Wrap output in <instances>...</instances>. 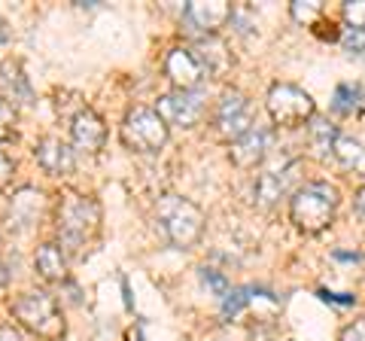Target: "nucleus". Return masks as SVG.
<instances>
[{
    "instance_id": "nucleus-3",
    "label": "nucleus",
    "mask_w": 365,
    "mask_h": 341,
    "mask_svg": "<svg viewBox=\"0 0 365 341\" xmlns=\"http://www.w3.org/2000/svg\"><path fill=\"white\" fill-rule=\"evenodd\" d=\"M155 220L174 247H192L204 235V210L182 195H162L155 201Z\"/></svg>"
},
{
    "instance_id": "nucleus-20",
    "label": "nucleus",
    "mask_w": 365,
    "mask_h": 341,
    "mask_svg": "<svg viewBox=\"0 0 365 341\" xmlns=\"http://www.w3.org/2000/svg\"><path fill=\"white\" fill-rule=\"evenodd\" d=\"M338 141V131H335V125L329 122V119H311V146L319 153V156H332V146Z\"/></svg>"
},
{
    "instance_id": "nucleus-11",
    "label": "nucleus",
    "mask_w": 365,
    "mask_h": 341,
    "mask_svg": "<svg viewBox=\"0 0 365 341\" xmlns=\"http://www.w3.org/2000/svg\"><path fill=\"white\" fill-rule=\"evenodd\" d=\"M165 73L170 76V83H174L180 92H195L204 79H207V73H204V67L198 61V55L192 49H182V46L168 52Z\"/></svg>"
},
{
    "instance_id": "nucleus-27",
    "label": "nucleus",
    "mask_w": 365,
    "mask_h": 341,
    "mask_svg": "<svg viewBox=\"0 0 365 341\" xmlns=\"http://www.w3.org/2000/svg\"><path fill=\"white\" fill-rule=\"evenodd\" d=\"M247 299H250V290H235V292H228L225 299H222V302H225V305H222V317H235V314L247 305Z\"/></svg>"
},
{
    "instance_id": "nucleus-33",
    "label": "nucleus",
    "mask_w": 365,
    "mask_h": 341,
    "mask_svg": "<svg viewBox=\"0 0 365 341\" xmlns=\"http://www.w3.org/2000/svg\"><path fill=\"white\" fill-rule=\"evenodd\" d=\"M9 283V268H6V263H0V287H6Z\"/></svg>"
},
{
    "instance_id": "nucleus-1",
    "label": "nucleus",
    "mask_w": 365,
    "mask_h": 341,
    "mask_svg": "<svg viewBox=\"0 0 365 341\" xmlns=\"http://www.w3.org/2000/svg\"><path fill=\"white\" fill-rule=\"evenodd\" d=\"M55 223H58L61 247L71 253H79L86 244L98 238L101 229V204L91 195H79V192H64L55 210Z\"/></svg>"
},
{
    "instance_id": "nucleus-22",
    "label": "nucleus",
    "mask_w": 365,
    "mask_h": 341,
    "mask_svg": "<svg viewBox=\"0 0 365 341\" xmlns=\"http://www.w3.org/2000/svg\"><path fill=\"white\" fill-rule=\"evenodd\" d=\"M289 13L299 25H317L323 19V4H317V0H295Z\"/></svg>"
},
{
    "instance_id": "nucleus-30",
    "label": "nucleus",
    "mask_w": 365,
    "mask_h": 341,
    "mask_svg": "<svg viewBox=\"0 0 365 341\" xmlns=\"http://www.w3.org/2000/svg\"><path fill=\"white\" fill-rule=\"evenodd\" d=\"M353 213L365 223V186H359L356 192H353Z\"/></svg>"
},
{
    "instance_id": "nucleus-32",
    "label": "nucleus",
    "mask_w": 365,
    "mask_h": 341,
    "mask_svg": "<svg viewBox=\"0 0 365 341\" xmlns=\"http://www.w3.org/2000/svg\"><path fill=\"white\" fill-rule=\"evenodd\" d=\"M6 46H9V28H6V21L0 19V58H4Z\"/></svg>"
},
{
    "instance_id": "nucleus-24",
    "label": "nucleus",
    "mask_w": 365,
    "mask_h": 341,
    "mask_svg": "<svg viewBox=\"0 0 365 341\" xmlns=\"http://www.w3.org/2000/svg\"><path fill=\"white\" fill-rule=\"evenodd\" d=\"M344 21L347 28H356V31H365V0H347L344 4Z\"/></svg>"
},
{
    "instance_id": "nucleus-21",
    "label": "nucleus",
    "mask_w": 365,
    "mask_h": 341,
    "mask_svg": "<svg viewBox=\"0 0 365 341\" xmlns=\"http://www.w3.org/2000/svg\"><path fill=\"white\" fill-rule=\"evenodd\" d=\"M332 110L341 113V116H350V113H356L359 110V86H338L335 88Z\"/></svg>"
},
{
    "instance_id": "nucleus-26",
    "label": "nucleus",
    "mask_w": 365,
    "mask_h": 341,
    "mask_svg": "<svg viewBox=\"0 0 365 341\" xmlns=\"http://www.w3.org/2000/svg\"><path fill=\"white\" fill-rule=\"evenodd\" d=\"M341 43L350 55H359L365 49V31H356V28H344L341 31Z\"/></svg>"
},
{
    "instance_id": "nucleus-14",
    "label": "nucleus",
    "mask_w": 365,
    "mask_h": 341,
    "mask_svg": "<svg viewBox=\"0 0 365 341\" xmlns=\"http://www.w3.org/2000/svg\"><path fill=\"white\" fill-rule=\"evenodd\" d=\"M34 156H37V165L49 177H67L76 168V156L71 150V143H64L61 138H52V134L34 146Z\"/></svg>"
},
{
    "instance_id": "nucleus-18",
    "label": "nucleus",
    "mask_w": 365,
    "mask_h": 341,
    "mask_svg": "<svg viewBox=\"0 0 365 341\" xmlns=\"http://www.w3.org/2000/svg\"><path fill=\"white\" fill-rule=\"evenodd\" d=\"M198 55V61H201V67H204V73L207 76H216V73H222L228 64H232V58H228V52H225V46L216 37H204V40H198V46L192 49Z\"/></svg>"
},
{
    "instance_id": "nucleus-10",
    "label": "nucleus",
    "mask_w": 365,
    "mask_h": 341,
    "mask_svg": "<svg viewBox=\"0 0 365 341\" xmlns=\"http://www.w3.org/2000/svg\"><path fill=\"white\" fill-rule=\"evenodd\" d=\"M43 208H46L43 192L34 189V186H21L6 201V225L16 229V232H25V229H31V225L40 223Z\"/></svg>"
},
{
    "instance_id": "nucleus-6",
    "label": "nucleus",
    "mask_w": 365,
    "mask_h": 341,
    "mask_svg": "<svg viewBox=\"0 0 365 341\" xmlns=\"http://www.w3.org/2000/svg\"><path fill=\"white\" fill-rule=\"evenodd\" d=\"M122 143L134 153H158L168 143V125L153 107H131L122 119Z\"/></svg>"
},
{
    "instance_id": "nucleus-31",
    "label": "nucleus",
    "mask_w": 365,
    "mask_h": 341,
    "mask_svg": "<svg viewBox=\"0 0 365 341\" xmlns=\"http://www.w3.org/2000/svg\"><path fill=\"white\" fill-rule=\"evenodd\" d=\"M0 341H25V338H21V332H19L16 326L4 323V326H0Z\"/></svg>"
},
{
    "instance_id": "nucleus-19",
    "label": "nucleus",
    "mask_w": 365,
    "mask_h": 341,
    "mask_svg": "<svg viewBox=\"0 0 365 341\" xmlns=\"http://www.w3.org/2000/svg\"><path fill=\"white\" fill-rule=\"evenodd\" d=\"M332 156L338 158L341 168L353 170V174H365V146L359 141L347 138V134H338V141L332 146Z\"/></svg>"
},
{
    "instance_id": "nucleus-17",
    "label": "nucleus",
    "mask_w": 365,
    "mask_h": 341,
    "mask_svg": "<svg viewBox=\"0 0 365 341\" xmlns=\"http://www.w3.org/2000/svg\"><path fill=\"white\" fill-rule=\"evenodd\" d=\"M34 268H37V275L49 283H61L67 278V256L58 244H43L37 250V256H34Z\"/></svg>"
},
{
    "instance_id": "nucleus-16",
    "label": "nucleus",
    "mask_w": 365,
    "mask_h": 341,
    "mask_svg": "<svg viewBox=\"0 0 365 341\" xmlns=\"http://www.w3.org/2000/svg\"><path fill=\"white\" fill-rule=\"evenodd\" d=\"M0 101L9 104L13 110H16V104H31L34 101L28 76L21 73V67L16 61H6L4 67H0Z\"/></svg>"
},
{
    "instance_id": "nucleus-4",
    "label": "nucleus",
    "mask_w": 365,
    "mask_h": 341,
    "mask_svg": "<svg viewBox=\"0 0 365 341\" xmlns=\"http://www.w3.org/2000/svg\"><path fill=\"white\" fill-rule=\"evenodd\" d=\"M13 314H16V320L37 338L64 341V335H67V323H64L58 302L43 290H34V292H25V295H19V299H13Z\"/></svg>"
},
{
    "instance_id": "nucleus-9",
    "label": "nucleus",
    "mask_w": 365,
    "mask_h": 341,
    "mask_svg": "<svg viewBox=\"0 0 365 341\" xmlns=\"http://www.w3.org/2000/svg\"><path fill=\"white\" fill-rule=\"evenodd\" d=\"M235 16L232 4L225 0H195V4H186L182 9V25L189 34H201L204 37H216V31L225 28V21Z\"/></svg>"
},
{
    "instance_id": "nucleus-29",
    "label": "nucleus",
    "mask_w": 365,
    "mask_h": 341,
    "mask_svg": "<svg viewBox=\"0 0 365 341\" xmlns=\"http://www.w3.org/2000/svg\"><path fill=\"white\" fill-rule=\"evenodd\" d=\"M9 177H13V158L6 156V150H0V189L9 183Z\"/></svg>"
},
{
    "instance_id": "nucleus-23",
    "label": "nucleus",
    "mask_w": 365,
    "mask_h": 341,
    "mask_svg": "<svg viewBox=\"0 0 365 341\" xmlns=\"http://www.w3.org/2000/svg\"><path fill=\"white\" fill-rule=\"evenodd\" d=\"M201 283H204V290H207L210 295H216V299H225V295L232 292L228 278L222 275V271H216V268H201Z\"/></svg>"
},
{
    "instance_id": "nucleus-28",
    "label": "nucleus",
    "mask_w": 365,
    "mask_h": 341,
    "mask_svg": "<svg viewBox=\"0 0 365 341\" xmlns=\"http://www.w3.org/2000/svg\"><path fill=\"white\" fill-rule=\"evenodd\" d=\"M338 341H365V320H353L350 326H344Z\"/></svg>"
},
{
    "instance_id": "nucleus-7",
    "label": "nucleus",
    "mask_w": 365,
    "mask_h": 341,
    "mask_svg": "<svg viewBox=\"0 0 365 341\" xmlns=\"http://www.w3.org/2000/svg\"><path fill=\"white\" fill-rule=\"evenodd\" d=\"M253 125L256 122H253V104H250V98L244 92H237V88L222 92V98L216 101V110H213L216 134H220L222 141L235 143L237 138H244Z\"/></svg>"
},
{
    "instance_id": "nucleus-25",
    "label": "nucleus",
    "mask_w": 365,
    "mask_h": 341,
    "mask_svg": "<svg viewBox=\"0 0 365 341\" xmlns=\"http://www.w3.org/2000/svg\"><path fill=\"white\" fill-rule=\"evenodd\" d=\"M16 138V110L0 101V143Z\"/></svg>"
},
{
    "instance_id": "nucleus-13",
    "label": "nucleus",
    "mask_w": 365,
    "mask_h": 341,
    "mask_svg": "<svg viewBox=\"0 0 365 341\" xmlns=\"http://www.w3.org/2000/svg\"><path fill=\"white\" fill-rule=\"evenodd\" d=\"M71 134H73V143L86 153H98V150H104V143H107V125L91 107H79L73 113Z\"/></svg>"
},
{
    "instance_id": "nucleus-8",
    "label": "nucleus",
    "mask_w": 365,
    "mask_h": 341,
    "mask_svg": "<svg viewBox=\"0 0 365 341\" xmlns=\"http://www.w3.org/2000/svg\"><path fill=\"white\" fill-rule=\"evenodd\" d=\"M204 110H207V101L198 92H168L158 98V116L165 119V125H180V128H195L204 119Z\"/></svg>"
},
{
    "instance_id": "nucleus-5",
    "label": "nucleus",
    "mask_w": 365,
    "mask_h": 341,
    "mask_svg": "<svg viewBox=\"0 0 365 341\" xmlns=\"http://www.w3.org/2000/svg\"><path fill=\"white\" fill-rule=\"evenodd\" d=\"M265 107H268L271 122L280 125V128H299V125L311 122L314 113H317L314 98L292 83H274L268 88Z\"/></svg>"
},
{
    "instance_id": "nucleus-12",
    "label": "nucleus",
    "mask_w": 365,
    "mask_h": 341,
    "mask_svg": "<svg viewBox=\"0 0 365 341\" xmlns=\"http://www.w3.org/2000/svg\"><path fill=\"white\" fill-rule=\"evenodd\" d=\"M295 170H299V162H287L280 168H268L265 174H259L256 189H253L259 208H274V204L287 195L295 180Z\"/></svg>"
},
{
    "instance_id": "nucleus-15",
    "label": "nucleus",
    "mask_w": 365,
    "mask_h": 341,
    "mask_svg": "<svg viewBox=\"0 0 365 341\" xmlns=\"http://www.w3.org/2000/svg\"><path fill=\"white\" fill-rule=\"evenodd\" d=\"M271 143H274V131L265 128V125H253L244 138H237L232 143V162L237 168H256L268 156Z\"/></svg>"
},
{
    "instance_id": "nucleus-2",
    "label": "nucleus",
    "mask_w": 365,
    "mask_h": 341,
    "mask_svg": "<svg viewBox=\"0 0 365 341\" xmlns=\"http://www.w3.org/2000/svg\"><path fill=\"white\" fill-rule=\"evenodd\" d=\"M338 210V189L329 183H304L302 189L292 192L289 201V217L295 229L304 235H319L335 223Z\"/></svg>"
}]
</instances>
